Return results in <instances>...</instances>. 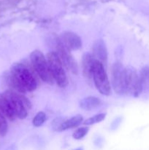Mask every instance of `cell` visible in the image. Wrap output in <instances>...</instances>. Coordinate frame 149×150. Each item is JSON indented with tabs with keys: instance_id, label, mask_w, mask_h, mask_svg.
Segmentation results:
<instances>
[{
	"instance_id": "obj_17",
	"label": "cell",
	"mask_w": 149,
	"mask_h": 150,
	"mask_svg": "<svg viewBox=\"0 0 149 150\" xmlns=\"http://www.w3.org/2000/svg\"><path fill=\"white\" fill-rule=\"evenodd\" d=\"M105 117H106V114H96V115L93 116L92 117L87 119L84 122V125H92L96 124V123L100 122L102 120H105Z\"/></svg>"
},
{
	"instance_id": "obj_11",
	"label": "cell",
	"mask_w": 149,
	"mask_h": 150,
	"mask_svg": "<svg viewBox=\"0 0 149 150\" xmlns=\"http://www.w3.org/2000/svg\"><path fill=\"white\" fill-rule=\"evenodd\" d=\"M95 59L90 53L85 54L82 59V67L83 73L85 78L89 81V82L93 80L92 79V71H93V64Z\"/></svg>"
},
{
	"instance_id": "obj_7",
	"label": "cell",
	"mask_w": 149,
	"mask_h": 150,
	"mask_svg": "<svg viewBox=\"0 0 149 150\" xmlns=\"http://www.w3.org/2000/svg\"><path fill=\"white\" fill-rule=\"evenodd\" d=\"M56 53L59 57L61 63L66 69L70 70L75 74L77 73V65L75 61L70 54V51L64 47L58 38H56Z\"/></svg>"
},
{
	"instance_id": "obj_20",
	"label": "cell",
	"mask_w": 149,
	"mask_h": 150,
	"mask_svg": "<svg viewBox=\"0 0 149 150\" xmlns=\"http://www.w3.org/2000/svg\"><path fill=\"white\" fill-rule=\"evenodd\" d=\"M73 150H83V148H77V149H73Z\"/></svg>"
},
{
	"instance_id": "obj_19",
	"label": "cell",
	"mask_w": 149,
	"mask_h": 150,
	"mask_svg": "<svg viewBox=\"0 0 149 150\" xmlns=\"http://www.w3.org/2000/svg\"><path fill=\"white\" fill-rule=\"evenodd\" d=\"M7 130H8V125L5 117L1 113H0V136H5Z\"/></svg>"
},
{
	"instance_id": "obj_9",
	"label": "cell",
	"mask_w": 149,
	"mask_h": 150,
	"mask_svg": "<svg viewBox=\"0 0 149 150\" xmlns=\"http://www.w3.org/2000/svg\"><path fill=\"white\" fill-rule=\"evenodd\" d=\"M60 41L69 51H77L82 47L81 38L72 32H64L60 35Z\"/></svg>"
},
{
	"instance_id": "obj_8",
	"label": "cell",
	"mask_w": 149,
	"mask_h": 150,
	"mask_svg": "<svg viewBox=\"0 0 149 150\" xmlns=\"http://www.w3.org/2000/svg\"><path fill=\"white\" fill-rule=\"evenodd\" d=\"M112 85L114 90L118 94L124 93V67L119 62L113 64L112 67Z\"/></svg>"
},
{
	"instance_id": "obj_10",
	"label": "cell",
	"mask_w": 149,
	"mask_h": 150,
	"mask_svg": "<svg viewBox=\"0 0 149 150\" xmlns=\"http://www.w3.org/2000/svg\"><path fill=\"white\" fill-rule=\"evenodd\" d=\"M91 54L95 59L102 63L104 66L106 65L108 62V49L103 40H96L93 42Z\"/></svg>"
},
{
	"instance_id": "obj_15",
	"label": "cell",
	"mask_w": 149,
	"mask_h": 150,
	"mask_svg": "<svg viewBox=\"0 0 149 150\" xmlns=\"http://www.w3.org/2000/svg\"><path fill=\"white\" fill-rule=\"evenodd\" d=\"M139 76L143 89L145 87H149V66L143 67L140 70Z\"/></svg>"
},
{
	"instance_id": "obj_18",
	"label": "cell",
	"mask_w": 149,
	"mask_h": 150,
	"mask_svg": "<svg viewBox=\"0 0 149 150\" xmlns=\"http://www.w3.org/2000/svg\"><path fill=\"white\" fill-rule=\"evenodd\" d=\"M89 128L88 127H80V128L77 129L73 133L72 137L73 139H76V140H80V139H82L83 137L87 135L88 132H89Z\"/></svg>"
},
{
	"instance_id": "obj_1",
	"label": "cell",
	"mask_w": 149,
	"mask_h": 150,
	"mask_svg": "<svg viewBox=\"0 0 149 150\" xmlns=\"http://www.w3.org/2000/svg\"><path fill=\"white\" fill-rule=\"evenodd\" d=\"M33 70L23 63H16L12 66L8 76V83L14 92L24 94L27 91L32 92L36 89L37 83Z\"/></svg>"
},
{
	"instance_id": "obj_4",
	"label": "cell",
	"mask_w": 149,
	"mask_h": 150,
	"mask_svg": "<svg viewBox=\"0 0 149 150\" xmlns=\"http://www.w3.org/2000/svg\"><path fill=\"white\" fill-rule=\"evenodd\" d=\"M46 59L54 81L56 82L60 87H66L69 83L68 79L64 65L56 53L55 51H50L47 54Z\"/></svg>"
},
{
	"instance_id": "obj_12",
	"label": "cell",
	"mask_w": 149,
	"mask_h": 150,
	"mask_svg": "<svg viewBox=\"0 0 149 150\" xmlns=\"http://www.w3.org/2000/svg\"><path fill=\"white\" fill-rule=\"evenodd\" d=\"M102 105V101L99 98L93 96H89L83 98L80 102V106L85 111H91Z\"/></svg>"
},
{
	"instance_id": "obj_5",
	"label": "cell",
	"mask_w": 149,
	"mask_h": 150,
	"mask_svg": "<svg viewBox=\"0 0 149 150\" xmlns=\"http://www.w3.org/2000/svg\"><path fill=\"white\" fill-rule=\"evenodd\" d=\"M143 90V86L137 70L131 66L124 68V93L129 96L137 98L142 93Z\"/></svg>"
},
{
	"instance_id": "obj_14",
	"label": "cell",
	"mask_w": 149,
	"mask_h": 150,
	"mask_svg": "<svg viewBox=\"0 0 149 150\" xmlns=\"http://www.w3.org/2000/svg\"><path fill=\"white\" fill-rule=\"evenodd\" d=\"M0 113L11 120H13L16 117L7 98L4 96L3 94L1 93H0Z\"/></svg>"
},
{
	"instance_id": "obj_6",
	"label": "cell",
	"mask_w": 149,
	"mask_h": 150,
	"mask_svg": "<svg viewBox=\"0 0 149 150\" xmlns=\"http://www.w3.org/2000/svg\"><path fill=\"white\" fill-rule=\"evenodd\" d=\"M92 79L97 90L102 95L108 96L111 94V87L108 75L103 64L95 59L93 64Z\"/></svg>"
},
{
	"instance_id": "obj_16",
	"label": "cell",
	"mask_w": 149,
	"mask_h": 150,
	"mask_svg": "<svg viewBox=\"0 0 149 150\" xmlns=\"http://www.w3.org/2000/svg\"><path fill=\"white\" fill-rule=\"evenodd\" d=\"M46 114L44 112H42V111H39L34 117L33 120H32V124H33L34 127H40V126H42L44 124V122L46 121Z\"/></svg>"
},
{
	"instance_id": "obj_3",
	"label": "cell",
	"mask_w": 149,
	"mask_h": 150,
	"mask_svg": "<svg viewBox=\"0 0 149 150\" xmlns=\"http://www.w3.org/2000/svg\"><path fill=\"white\" fill-rule=\"evenodd\" d=\"M30 60L35 73L43 81L49 84L54 83V79L50 71L48 61L40 51L35 50L30 54Z\"/></svg>"
},
{
	"instance_id": "obj_2",
	"label": "cell",
	"mask_w": 149,
	"mask_h": 150,
	"mask_svg": "<svg viewBox=\"0 0 149 150\" xmlns=\"http://www.w3.org/2000/svg\"><path fill=\"white\" fill-rule=\"evenodd\" d=\"M2 94L8 100L16 117L23 120L27 117L28 110L31 108L32 104L23 94L13 90H6Z\"/></svg>"
},
{
	"instance_id": "obj_13",
	"label": "cell",
	"mask_w": 149,
	"mask_h": 150,
	"mask_svg": "<svg viewBox=\"0 0 149 150\" xmlns=\"http://www.w3.org/2000/svg\"><path fill=\"white\" fill-rule=\"evenodd\" d=\"M83 120V117L80 114H77V115L71 117L69 120H64L57 131H64V130H69V129L75 128L81 124Z\"/></svg>"
}]
</instances>
